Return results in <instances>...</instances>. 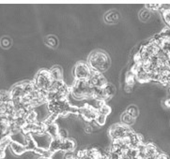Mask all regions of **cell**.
Wrapping results in <instances>:
<instances>
[{
  "instance_id": "cell-29",
  "label": "cell",
  "mask_w": 170,
  "mask_h": 159,
  "mask_svg": "<svg viewBox=\"0 0 170 159\" xmlns=\"http://www.w3.org/2000/svg\"><path fill=\"white\" fill-rule=\"evenodd\" d=\"M39 159H51V157H48V156H40Z\"/></svg>"
},
{
  "instance_id": "cell-3",
  "label": "cell",
  "mask_w": 170,
  "mask_h": 159,
  "mask_svg": "<svg viewBox=\"0 0 170 159\" xmlns=\"http://www.w3.org/2000/svg\"><path fill=\"white\" fill-rule=\"evenodd\" d=\"M133 131L130 125H127L122 124V123H117L114 124L110 126L109 130H108V136L111 138V140H117V138H120L126 136H130Z\"/></svg>"
},
{
  "instance_id": "cell-10",
  "label": "cell",
  "mask_w": 170,
  "mask_h": 159,
  "mask_svg": "<svg viewBox=\"0 0 170 159\" xmlns=\"http://www.w3.org/2000/svg\"><path fill=\"white\" fill-rule=\"evenodd\" d=\"M76 141L71 138H61L60 142V151L67 152H74L76 149Z\"/></svg>"
},
{
  "instance_id": "cell-13",
  "label": "cell",
  "mask_w": 170,
  "mask_h": 159,
  "mask_svg": "<svg viewBox=\"0 0 170 159\" xmlns=\"http://www.w3.org/2000/svg\"><path fill=\"white\" fill-rule=\"evenodd\" d=\"M45 132L52 138H59V127L56 123H53L48 125H46V130Z\"/></svg>"
},
{
  "instance_id": "cell-12",
  "label": "cell",
  "mask_w": 170,
  "mask_h": 159,
  "mask_svg": "<svg viewBox=\"0 0 170 159\" xmlns=\"http://www.w3.org/2000/svg\"><path fill=\"white\" fill-rule=\"evenodd\" d=\"M51 78L53 81H62L63 80V70L59 66H54L49 69Z\"/></svg>"
},
{
  "instance_id": "cell-20",
  "label": "cell",
  "mask_w": 170,
  "mask_h": 159,
  "mask_svg": "<svg viewBox=\"0 0 170 159\" xmlns=\"http://www.w3.org/2000/svg\"><path fill=\"white\" fill-rule=\"evenodd\" d=\"M135 75L132 73L131 71H128L126 73V76H125V85H129V86H133L135 85Z\"/></svg>"
},
{
  "instance_id": "cell-14",
  "label": "cell",
  "mask_w": 170,
  "mask_h": 159,
  "mask_svg": "<svg viewBox=\"0 0 170 159\" xmlns=\"http://www.w3.org/2000/svg\"><path fill=\"white\" fill-rule=\"evenodd\" d=\"M120 13L116 11H110L104 15V21L106 24H117L120 20Z\"/></svg>"
},
{
  "instance_id": "cell-22",
  "label": "cell",
  "mask_w": 170,
  "mask_h": 159,
  "mask_svg": "<svg viewBox=\"0 0 170 159\" xmlns=\"http://www.w3.org/2000/svg\"><path fill=\"white\" fill-rule=\"evenodd\" d=\"M98 111H99V113H102V114H104L105 116H108L111 113L112 109H111V107L108 105L107 103H104V104H102L99 108V109H98Z\"/></svg>"
},
{
  "instance_id": "cell-21",
  "label": "cell",
  "mask_w": 170,
  "mask_h": 159,
  "mask_svg": "<svg viewBox=\"0 0 170 159\" xmlns=\"http://www.w3.org/2000/svg\"><path fill=\"white\" fill-rule=\"evenodd\" d=\"M126 112L128 114H130L133 118H135V119H136L138 114H139V111L137 109V107L135 106V105H131V106H129L127 108V110H126Z\"/></svg>"
},
{
  "instance_id": "cell-28",
  "label": "cell",
  "mask_w": 170,
  "mask_h": 159,
  "mask_svg": "<svg viewBox=\"0 0 170 159\" xmlns=\"http://www.w3.org/2000/svg\"><path fill=\"white\" fill-rule=\"evenodd\" d=\"M164 105H166L167 108H170V97H168V98L164 101Z\"/></svg>"
},
{
  "instance_id": "cell-15",
  "label": "cell",
  "mask_w": 170,
  "mask_h": 159,
  "mask_svg": "<svg viewBox=\"0 0 170 159\" xmlns=\"http://www.w3.org/2000/svg\"><path fill=\"white\" fill-rule=\"evenodd\" d=\"M135 80L140 83H149L151 81V77H149V73L146 72L145 70H139L138 72L135 74Z\"/></svg>"
},
{
  "instance_id": "cell-19",
  "label": "cell",
  "mask_w": 170,
  "mask_h": 159,
  "mask_svg": "<svg viewBox=\"0 0 170 159\" xmlns=\"http://www.w3.org/2000/svg\"><path fill=\"white\" fill-rule=\"evenodd\" d=\"M45 43L47 44V46H49L50 48L55 49L58 47V40L55 37H54V36H48V37H46L45 39Z\"/></svg>"
},
{
  "instance_id": "cell-7",
  "label": "cell",
  "mask_w": 170,
  "mask_h": 159,
  "mask_svg": "<svg viewBox=\"0 0 170 159\" xmlns=\"http://www.w3.org/2000/svg\"><path fill=\"white\" fill-rule=\"evenodd\" d=\"M98 113H99V111L97 108L89 103H86L82 107H79L78 116L82 117L87 123L94 121Z\"/></svg>"
},
{
  "instance_id": "cell-6",
  "label": "cell",
  "mask_w": 170,
  "mask_h": 159,
  "mask_svg": "<svg viewBox=\"0 0 170 159\" xmlns=\"http://www.w3.org/2000/svg\"><path fill=\"white\" fill-rule=\"evenodd\" d=\"M91 74V68L89 64L86 62H78L73 68L74 80L77 81H86Z\"/></svg>"
},
{
  "instance_id": "cell-16",
  "label": "cell",
  "mask_w": 170,
  "mask_h": 159,
  "mask_svg": "<svg viewBox=\"0 0 170 159\" xmlns=\"http://www.w3.org/2000/svg\"><path fill=\"white\" fill-rule=\"evenodd\" d=\"M120 120H121L120 123H122V124H124V125H130V126L133 125V124H135V118H133L130 114H128L126 111H124L121 114Z\"/></svg>"
},
{
  "instance_id": "cell-5",
  "label": "cell",
  "mask_w": 170,
  "mask_h": 159,
  "mask_svg": "<svg viewBox=\"0 0 170 159\" xmlns=\"http://www.w3.org/2000/svg\"><path fill=\"white\" fill-rule=\"evenodd\" d=\"M160 50H161V48H160L157 44H155L151 40L148 43L141 46L140 50H139V53H140V54L142 56V60L147 61V60H151V58L155 57V56L158 54Z\"/></svg>"
},
{
  "instance_id": "cell-9",
  "label": "cell",
  "mask_w": 170,
  "mask_h": 159,
  "mask_svg": "<svg viewBox=\"0 0 170 159\" xmlns=\"http://www.w3.org/2000/svg\"><path fill=\"white\" fill-rule=\"evenodd\" d=\"M34 141L39 148L44 149V150H49V147L53 138H51L47 133H40V134H32L31 135Z\"/></svg>"
},
{
  "instance_id": "cell-26",
  "label": "cell",
  "mask_w": 170,
  "mask_h": 159,
  "mask_svg": "<svg viewBox=\"0 0 170 159\" xmlns=\"http://www.w3.org/2000/svg\"><path fill=\"white\" fill-rule=\"evenodd\" d=\"M156 159H169V156H168L167 153H166L159 152L157 156H156Z\"/></svg>"
},
{
  "instance_id": "cell-27",
  "label": "cell",
  "mask_w": 170,
  "mask_h": 159,
  "mask_svg": "<svg viewBox=\"0 0 170 159\" xmlns=\"http://www.w3.org/2000/svg\"><path fill=\"white\" fill-rule=\"evenodd\" d=\"M124 90L126 93H131L132 90H133V86H129V85H125L124 87Z\"/></svg>"
},
{
  "instance_id": "cell-25",
  "label": "cell",
  "mask_w": 170,
  "mask_h": 159,
  "mask_svg": "<svg viewBox=\"0 0 170 159\" xmlns=\"http://www.w3.org/2000/svg\"><path fill=\"white\" fill-rule=\"evenodd\" d=\"M11 40H9V39H7V38H5V39H3L2 40H1V45H2V47H4V48H9V46H11Z\"/></svg>"
},
{
  "instance_id": "cell-17",
  "label": "cell",
  "mask_w": 170,
  "mask_h": 159,
  "mask_svg": "<svg viewBox=\"0 0 170 159\" xmlns=\"http://www.w3.org/2000/svg\"><path fill=\"white\" fill-rule=\"evenodd\" d=\"M25 120H27V123H35L39 121V116H38V112L35 109L30 110L29 111H27V115H25Z\"/></svg>"
},
{
  "instance_id": "cell-18",
  "label": "cell",
  "mask_w": 170,
  "mask_h": 159,
  "mask_svg": "<svg viewBox=\"0 0 170 159\" xmlns=\"http://www.w3.org/2000/svg\"><path fill=\"white\" fill-rule=\"evenodd\" d=\"M60 142H61V138H53L52 141H51L50 147H49V151L52 153L59 151L60 150Z\"/></svg>"
},
{
  "instance_id": "cell-1",
  "label": "cell",
  "mask_w": 170,
  "mask_h": 159,
  "mask_svg": "<svg viewBox=\"0 0 170 159\" xmlns=\"http://www.w3.org/2000/svg\"><path fill=\"white\" fill-rule=\"evenodd\" d=\"M87 64H89L92 70L102 73L109 68L111 65V60L109 55L104 51L96 50L89 54Z\"/></svg>"
},
{
  "instance_id": "cell-4",
  "label": "cell",
  "mask_w": 170,
  "mask_h": 159,
  "mask_svg": "<svg viewBox=\"0 0 170 159\" xmlns=\"http://www.w3.org/2000/svg\"><path fill=\"white\" fill-rule=\"evenodd\" d=\"M52 81L53 80L51 78L50 71L47 69H42L35 76L33 83L37 89L40 91H48Z\"/></svg>"
},
{
  "instance_id": "cell-11",
  "label": "cell",
  "mask_w": 170,
  "mask_h": 159,
  "mask_svg": "<svg viewBox=\"0 0 170 159\" xmlns=\"http://www.w3.org/2000/svg\"><path fill=\"white\" fill-rule=\"evenodd\" d=\"M9 149L12 150V153L16 155H22L24 153H27V147L24 144H21V143H18V142H15V141H12L11 142V144H9Z\"/></svg>"
},
{
  "instance_id": "cell-24",
  "label": "cell",
  "mask_w": 170,
  "mask_h": 159,
  "mask_svg": "<svg viewBox=\"0 0 170 159\" xmlns=\"http://www.w3.org/2000/svg\"><path fill=\"white\" fill-rule=\"evenodd\" d=\"M162 15H163V18L164 20V22L166 23V24L168 25V27H170V9H164L163 12H162Z\"/></svg>"
},
{
  "instance_id": "cell-2",
  "label": "cell",
  "mask_w": 170,
  "mask_h": 159,
  "mask_svg": "<svg viewBox=\"0 0 170 159\" xmlns=\"http://www.w3.org/2000/svg\"><path fill=\"white\" fill-rule=\"evenodd\" d=\"M94 88L91 87L87 81H77L74 80V83L71 86V96L76 100L91 99L93 97Z\"/></svg>"
},
{
  "instance_id": "cell-8",
  "label": "cell",
  "mask_w": 170,
  "mask_h": 159,
  "mask_svg": "<svg viewBox=\"0 0 170 159\" xmlns=\"http://www.w3.org/2000/svg\"><path fill=\"white\" fill-rule=\"evenodd\" d=\"M89 84L93 87V88H102V87H104L108 81L105 79V77L102 75V73L98 72V71H94L91 69V74L89 76V78L86 80Z\"/></svg>"
},
{
  "instance_id": "cell-23",
  "label": "cell",
  "mask_w": 170,
  "mask_h": 159,
  "mask_svg": "<svg viewBox=\"0 0 170 159\" xmlns=\"http://www.w3.org/2000/svg\"><path fill=\"white\" fill-rule=\"evenodd\" d=\"M106 120H107V116L104 115V114H102V113H98V115L96 116L95 118V123L97 124V125H99V126H102V125H105V123H106Z\"/></svg>"
}]
</instances>
